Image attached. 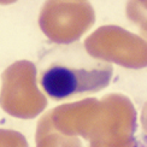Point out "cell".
I'll return each mask as SVG.
<instances>
[{
  "label": "cell",
  "instance_id": "obj_1",
  "mask_svg": "<svg viewBox=\"0 0 147 147\" xmlns=\"http://www.w3.org/2000/svg\"><path fill=\"white\" fill-rule=\"evenodd\" d=\"M36 71L40 88L56 101L100 92L113 75L109 62L93 57L76 42L57 44L40 54Z\"/></svg>",
  "mask_w": 147,
  "mask_h": 147
},
{
  "label": "cell",
  "instance_id": "obj_2",
  "mask_svg": "<svg viewBox=\"0 0 147 147\" xmlns=\"http://www.w3.org/2000/svg\"><path fill=\"white\" fill-rule=\"evenodd\" d=\"M133 147H147V136H142L136 140Z\"/></svg>",
  "mask_w": 147,
  "mask_h": 147
}]
</instances>
